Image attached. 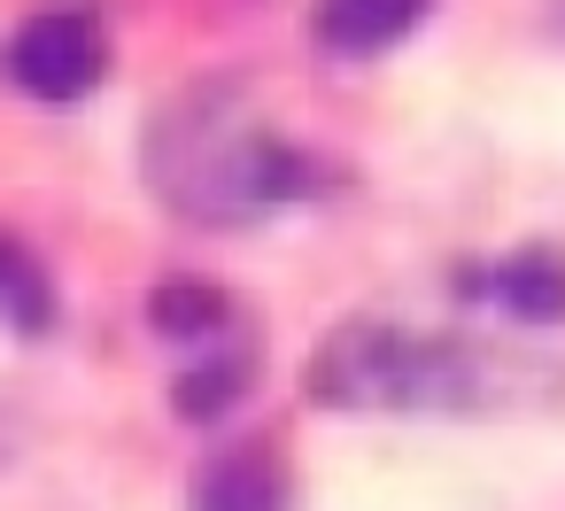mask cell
I'll return each mask as SVG.
<instances>
[{
	"instance_id": "6da1fadb",
	"label": "cell",
	"mask_w": 565,
	"mask_h": 511,
	"mask_svg": "<svg viewBox=\"0 0 565 511\" xmlns=\"http://www.w3.org/2000/svg\"><path fill=\"white\" fill-rule=\"evenodd\" d=\"M565 380L534 356L465 341V333H403L349 318L326 333V349L302 372V395L326 411H434V418H488L550 403Z\"/></svg>"
},
{
	"instance_id": "7a4b0ae2",
	"label": "cell",
	"mask_w": 565,
	"mask_h": 511,
	"mask_svg": "<svg viewBox=\"0 0 565 511\" xmlns=\"http://www.w3.org/2000/svg\"><path fill=\"white\" fill-rule=\"evenodd\" d=\"M156 148H179V163H156V187L171 210L202 217V225H248L279 202L318 194V163L241 117H202V102H186L179 117L156 125Z\"/></svg>"
},
{
	"instance_id": "3957f363",
	"label": "cell",
	"mask_w": 565,
	"mask_h": 511,
	"mask_svg": "<svg viewBox=\"0 0 565 511\" xmlns=\"http://www.w3.org/2000/svg\"><path fill=\"white\" fill-rule=\"evenodd\" d=\"M102 71H109V40L86 9H40L9 40V78L32 102H78L102 86Z\"/></svg>"
},
{
	"instance_id": "277c9868",
	"label": "cell",
	"mask_w": 565,
	"mask_h": 511,
	"mask_svg": "<svg viewBox=\"0 0 565 511\" xmlns=\"http://www.w3.org/2000/svg\"><path fill=\"white\" fill-rule=\"evenodd\" d=\"M457 295H480L519 326H565V256L557 248H519L503 264L457 272Z\"/></svg>"
},
{
	"instance_id": "5b68a950",
	"label": "cell",
	"mask_w": 565,
	"mask_h": 511,
	"mask_svg": "<svg viewBox=\"0 0 565 511\" xmlns=\"http://www.w3.org/2000/svg\"><path fill=\"white\" fill-rule=\"evenodd\" d=\"M194 511H287V465L271 441H248V449H225L202 488H194Z\"/></svg>"
},
{
	"instance_id": "8992f818",
	"label": "cell",
	"mask_w": 565,
	"mask_h": 511,
	"mask_svg": "<svg viewBox=\"0 0 565 511\" xmlns=\"http://www.w3.org/2000/svg\"><path fill=\"white\" fill-rule=\"evenodd\" d=\"M434 0H318V40L333 55H380L403 32H418V17Z\"/></svg>"
},
{
	"instance_id": "52a82bcc",
	"label": "cell",
	"mask_w": 565,
	"mask_h": 511,
	"mask_svg": "<svg viewBox=\"0 0 565 511\" xmlns=\"http://www.w3.org/2000/svg\"><path fill=\"white\" fill-rule=\"evenodd\" d=\"M256 387V349H210V356H194L179 380H171V411L179 418H194V426H217V418H233V403Z\"/></svg>"
},
{
	"instance_id": "ba28073f",
	"label": "cell",
	"mask_w": 565,
	"mask_h": 511,
	"mask_svg": "<svg viewBox=\"0 0 565 511\" xmlns=\"http://www.w3.org/2000/svg\"><path fill=\"white\" fill-rule=\"evenodd\" d=\"M148 326L163 341H217V333H233V295L217 279H163L148 295Z\"/></svg>"
},
{
	"instance_id": "9c48e42d",
	"label": "cell",
	"mask_w": 565,
	"mask_h": 511,
	"mask_svg": "<svg viewBox=\"0 0 565 511\" xmlns=\"http://www.w3.org/2000/svg\"><path fill=\"white\" fill-rule=\"evenodd\" d=\"M0 310L17 318V333H47V326H55L47 272L24 256V241H17V233H0Z\"/></svg>"
}]
</instances>
